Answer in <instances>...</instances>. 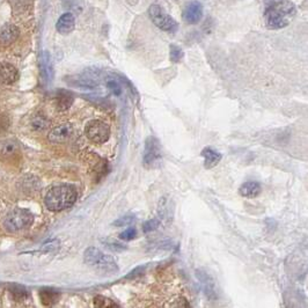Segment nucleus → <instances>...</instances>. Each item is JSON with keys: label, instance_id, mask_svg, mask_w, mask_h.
Wrapping results in <instances>:
<instances>
[{"label": "nucleus", "instance_id": "1", "mask_svg": "<svg viewBox=\"0 0 308 308\" xmlns=\"http://www.w3.org/2000/svg\"><path fill=\"white\" fill-rule=\"evenodd\" d=\"M297 14V7L289 0H278L266 7L264 18L271 29H282L289 26Z\"/></svg>", "mask_w": 308, "mask_h": 308}, {"label": "nucleus", "instance_id": "2", "mask_svg": "<svg viewBox=\"0 0 308 308\" xmlns=\"http://www.w3.org/2000/svg\"><path fill=\"white\" fill-rule=\"evenodd\" d=\"M77 190L69 184H61L51 188L44 197V204L50 211H63L71 208L77 200Z\"/></svg>", "mask_w": 308, "mask_h": 308}, {"label": "nucleus", "instance_id": "3", "mask_svg": "<svg viewBox=\"0 0 308 308\" xmlns=\"http://www.w3.org/2000/svg\"><path fill=\"white\" fill-rule=\"evenodd\" d=\"M84 261L88 266L101 275H114L118 272L117 262L113 256L107 255L95 247H89L85 250Z\"/></svg>", "mask_w": 308, "mask_h": 308}, {"label": "nucleus", "instance_id": "4", "mask_svg": "<svg viewBox=\"0 0 308 308\" xmlns=\"http://www.w3.org/2000/svg\"><path fill=\"white\" fill-rule=\"evenodd\" d=\"M34 221V216L29 210L26 209H14L6 216L4 220V227L6 231L11 233H15L22 229L29 227Z\"/></svg>", "mask_w": 308, "mask_h": 308}, {"label": "nucleus", "instance_id": "5", "mask_svg": "<svg viewBox=\"0 0 308 308\" xmlns=\"http://www.w3.org/2000/svg\"><path fill=\"white\" fill-rule=\"evenodd\" d=\"M162 162V150L159 141L153 135L146 138L143 163L146 168H157Z\"/></svg>", "mask_w": 308, "mask_h": 308}, {"label": "nucleus", "instance_id": "6", "mask_svg": "<svg viewBox=\"0 0 308 308\" xmlns=\"http://www.w3.org/2000/svg\"><path fill=\"white\" fill-rule=\"evenodd\" d=\"M149 15L153 23L160 29L168 32H174L178 30L179 23L174 18L163 12L159 5H152L149 8Z\"/></svg>", "mask_w": 308, "mask_h": 308}, {"label": "nucleus", "instance_id": "7", "mask_svg": "<svg viewBox=\"0 0 308 308\" xmlns=\"http://www.w3.org/2000/svg\"><path fill=\"white\" fill-rule=\"evenodd\" d=\"M85 133L89 141L94 144H104L109 141L110 128L105 122L93 120L89 121L86 125Z\"/></svg>", "mask_w": 308, "mask_h": 308}, {"label": "nucleus", "instance_id": "8", "mask_svg": "<svg viewBox=\"0 0 308 308\" xmlns=\"http://www.w3.org/2000/svg\"><path fill=\"white\" fill-rule=\"evenodd\" d=\"M203 5L197 0L190 2L186 6L183 11V20L189 24H197L199 23L200 20L203 18Z\"/></svg>", "mask_w": 308, "mask_h": 308}, {"label": "nucleus", "instance_id": "9", "mask_svg": "<svg viewBox=\"0 0 308 308\" xmlns=\"http://www.w3.org/2000/svg\"><path fill=\"white\" fill-rule=\"evenodd\" d=\"M196 276L198 278V281L200 282V285L203 287V291L205 295L209 300H216L218 298L217 295V289H216V283L211 276L209 273L205 272L203 270H197L196 271Z\"/></svg>", "mask_w": 308, "mask_h": 308}, {"label": "nucleus", "instance_id": "10", "mask_svg": "<svg viewBox=\"0 0 308 308\" xmlns=\"http://www.w3.org/2000/svg\"><path fill=\"white\" fill-rule=\"evenodd\" d=\"M73 133V126L71 124H61L52 129L49 133L48 138L51 143L61 144L67 142Z\"/></svg>", "mask_w": 308, "mask_h": 308}, {"label": "nucleus", "instance_id": "11", "mask_svg": "<svg viewBox=\"0 0 308 308\" xmlns=\"http://www.w3.org/2000/svg\"><path fill=\"white\" fill-rule=\"evenodd\" d=\"M19 79V72L13 65L0 63V84L12 85Z\"/></svg>", "mask_w": 308, "mask_h": 308}, {"label": "nucleus", "instance_id": "12", "mask_svg": "<svg viewBox=\"0 0 308 308\" xmlns=\"http://www.w3.org/2000/svg\"><path fill=\"white\" fill-rule=\"evenodd\" d=\"M158 215L160 221H165L166 224H170L173 221L174 217V209H173V202L170 199L163 198L160 199L158 205Z\"/></svg>", "mask_w": 308, "mask_h": 308}, {"label": "nucleus", "instance_id": "13", "mask_svg": "<svg viewBox=\"0 0 308 308\" xmlns=\"http://www.w3.org/2000/svg\"><path fill=\"white\" fill-rule=\"evenodd\" d=\"M76 19L72 13H64L56 23V29L59 34L67 35L75 30Z\"/></svg>", "mask_w": 308, "mask_h": 308}, {"label": "nucleus", "instance_id": "14", "mask_svg": "<svg viewBox=\"0 0 308 308\" xmlns=\"http://www.w3.org/2000/svg\"><path fill=\"white\" fill-rule=\"evenodd\" d=\"M200 155L204 158V166L207 169H211V168L216 167L221 161V159H223L221 153H219L218 151L213 150L212 147H205Z\"/></svg>", "mask_w": 308, "mask_h": 308}, {"label": "nucleus", "instance_id": "15", "mask_svg": "<svg viewBox=\"0 0 308 308\" xmlns=\"http://www.w3.org/2000/svg\"><path fill=\"white\" fill-rule=\"evenodd\" d=\"M19 38V29L13 24H6L0 29V44L10 45Z\"/></svg>", "mask_w": 308, "mask_h": 308}, {"label": "nucleus", "instance_id": "16", "mask_svg": "<svg viewBox=\"0 0 308 308\" xmlns=\"http://www.w3.org/2000/svg\"><path fill=\"white\" fill-rule=\"evenodd\" d=\"M41 75H42L43 79L48 83H50L53 78V67L51 63L50 53L48 51H44L41 56Z\"/></svg>", "mask_w": 308, "mask_h": 308}, {"label": "nucleus", "instance_id": "17", "mask_svg": "<svg viewBox=\"0 0 308 308\" xmlns=\"http://www.w3.org/2000/svg\"><path fill=\"white\" fill-rule=\"evenodd\" d=\"M261 190L262 188L260 183L255 182V181H249V182L242 184L239 192L242 197H246V198H255L261 194Z\"/></svg>", "mask_w": 308, "mask_h": 308}, {"label": "nucleus", "instance_id": "18", "mask_svg": "<svg viewBox=\"0 0 308 308\" xmlns=\"http://www.w3.org/2000/svg\"><path fill=\"white\" fill-rule=\"evenodd\" d=\"M73 95L72 93H70L69 90H58L56 94V107L57 109L60 110V112H64V110H67L73 104Z\"/></svg>", "mask_w": 308, "mask_h": 308}, {"label": "nucleus", "instance_id": "19", "mask_svg": "<svg viewBox=\"0 0 308 308\" xmlns=\"http://www.w3.org/2000/svg\"><path fill=\"white\" fill-rule=\"evenodd\" d=\"M19 153V144L13 139H4L0 141V155L6 158L14 157Z\"/></svg>", "mask_w": 308, "mask_h": 308}, {"label": "nucleus", "instance_id": "20", "mask_svg": "<svg viewBox=\"0 0 308 308\" xmlns=\"http://www.w3.org/2000/svg\"><path fill=\"white\" fill-rule=\"evenodd\" d=\"M40 299L44 306H53L58 302L60 293L58 291L52 289H43L40 291Z\"/></svg>", "mask_w": 308, "mask_h": 308}, {"label": "nucleus", "instance_id": "21", "mask_svg": "<svg viewBox=\"0 0 308 308\" xmlns=\"http://www.w3.org/2000/svg\"><path fill=\"white\" fill-rule=\"evenodd\" d=\"M10 294L12 299L15 302H23L26 301L29 294H28V291L24 289L23 286L20 285H11L10 286Z\"/></svg>", "mask_w": 308, "mask_h": 308}, {"label": "nucleus", "instance_id": "22", "mask_svg": "<svg viewBox=\"0 0 308 308\" xmlns=\"http://www.w3.org/2000/svg\"><path fill=\"white\" fill-rule=\"evenodd\" d=\"M49 126V121L43 115H38L31 120V128L35 131H43Z\"/></svg>", "mask_w": 308, "mask_h": 308}, {"label": "nucleus", "instance_id": "23", "mask_svg": "<svg viewBox=\"0 0 308 308\" xmlns=\"http://www.w3.org/2000/svg\"><path fill=\"white\" fill-rule=\"evenodd\" d=\"M94 306L98 308H110V307H118V305L112 299L106 298L104 295H97L94 298Z\"/></svg>", "mask_w": 308, "mask_h": 308}, {"label": "nucleus", "instance_id": "24", "mask_svg": "<svg viewBox=\"0 0 308 308\" xmlns=\"http://www.w3.org/2000/svg\"><path fill=\"white\" fill-rule=\"evenodd\" d=\"M169 56H170V60L173 61V63H180V61L183 59L184 52L182 49L179 47V45L172 44L170 50H169Z\"/></svg>", "mask_w": 308, "mask_h": 308}, {"label": "nucleus", "instance_id": "25", "mask_svg": "<svg viewBox=\"0 0 308 308\" xmlns=\"http://www.w3.org/2000/svg\"><path fill=\"white\" fill-rule=\"evenodd\" d=\"M160 224H161V221H160V219L158 218H153V219H150L147 220L145 224H144V227H143V231L145 233H150V232H153L157 229Z\"/></svg>", "mask_w": 308, "mask_h": 308}, {"label": "nucleus", "instance_id": "26", "mask_svg": "<svg viewBox=\"0 0 308 308\" xmlns=\"http://www.w3.org/2000/svg\"><path fill=\"white\" fill-rule=\"evenodd\" d=\"M137 237V231H135V228L133 227H129L126 228L125 231H123L120 234V239L123 241H131Z\"/></svg>", "mask_w": 308, "mask_h": 308}, {"label": "nucleus", "instance_id": "27", "mask_svg": "<svg viewBox=\"0 0 308 308\" xmlns=\"http://www.w3.org/2000/svg\"><path fill=\"white\" fill-rule=\"evenodd\" d=\"M80 0H64V7L70 11L80 12L81 8H83L80 6Z\"/></svg>", "mask_w": 308, "mask_h": 308}, {"label": "nucleus", "instance_id": "28", "mask_svg": "<svg viewBox=\"0 0 308 308\" xmlns=\"http://www.w3.org/2000/svg\"><path fill=\"white\" fill-rule=\"evenodd\" d=\"M104 244L106 245V247H108L109 249H112L113 252H123V250L126 249L125 246H123L122 244H117V242L104 241Z\"/></svg>", "mask_w": 308, "mask_h": 308}, {"label": "nucleus", "instance_id": "29", "mask_svg": "<svg viewBox=\"0 0 308 308\" xmlns=\"http://www.w3.org/2000/svg\"><path fill=\"white\" fill-rule=\"evenodd\" d=\"M134 220L133 216H126V217H122L116 221H114L115 226H125V225H130L132 221Z\"/></svg>", "mask_w": 308, "mask_h": 308}, {"label": "nucleus", "instance_id": "30", "mask_svg": "<svg viewBox=\"0 0 308 308\" xmlns=\"http://www.w3.org/2000/svg\"><path fill=\"white\" fill-rule=\"evenodd\" d=\"M2 124H3V122H0V130H2V126H3Z\"/></svg>", "mask_w": 308, "mask_h": 308}]
</instances>
